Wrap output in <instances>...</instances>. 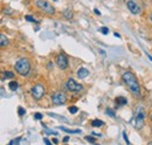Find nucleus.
<instances>
[{
	"instance_id": "nucleus-1",
	"label": "nucleus",
	"mask_w": 152,
	"mask_h": 145,
	"mask_svg": "<svg viewBox=\"0 0 152 145\" xmlns=\"http://www.w3.org/2000/svg\"><path fill=\"white\" fill-rule=\"evenodd\" d=\"M122 79H123L124 83L128 86V88L130 89L131 94H132L135 97H139V96H140V88H139L137 77H136V75L133 74V72H131V71L124 72Z\"/></svg>"
},
{
	"instance_id": "nucleus-2",
	"label": "nucleus",
	"mask_w": 152,
	"mask_h": 145,
	"mask_svg": "<svg viewBox=\"0 0 152 145\" xmlns=\"http://www.w3.org/2000/svg\"><path fill=\"white\" fill-rule=\"evenodd\" d=\"M15 71L20 76H27L31 71V63L27 59H20L15 63Z\"/></svg>"
},
{
	"instance_id": "nucleus-3",
	"label": "nucleus",
	"mask_w": 152,
	"mask_h": 145,
	"mask_svg": "<svg viewBox=\"0 0 152 145\" xmlns=\"http://www.w3.org/2000/svg\"><path fill=\"white\" fill-rule=\"evenodd\" d=\"M35 5L38 6V8H40L42 12H45V13H47V14L53 15V14L55 13V8L47 1V0H36Z\"/></svg>"
},
{
	"instance_id": "nucleus-4",
	"label": "nucleus",
	"mask_w": 152,
	"mask_h": 145,
	"mask_svg": "<svg viewBox=\"0 0 152 145\" xmlns=\"http://www.w3.org/2000/svg\"><path fill=\"white\" fill-rule=\"evenodd\" d=\"M31 93H32L33 98L36 100V101H39V100H41V98L45 96L46 89H45V87H43L42 84H35V86L31 89Z\"/></svg>"
},
{
	"instance_id": "nucleus-5",
	"label": "nucleus",
	"mask_w": 152,
	"mask_h": 145,
	"mask_svg": "<svg viewBox=\"0 0 152 145\" xmlns=\"http://www.w3.org/2000/svg\"><path fill=\"white\" fill-rule=\"evenodd\" d=\"M145 117H146V114L144 111V108L139 107L138 110H137V114H136V129L139 130V129H142L144 126Z\"/></svg>"
},
{
	"instance_id": "nucleus-6",
	"label": "nucleus",
	"mask_w": 152,
	"mask_h": 145,
	"mask_svg": "<svg viewBox=\"0 0 152 145\" xmlns=\"http://www.w3.org/2000/svg\"><path fill=\"white\" fill-rule=\"evenodd\" d=\"M50 98H52L53 104H56V105H61V104H64L67 102V95L64 93H61V91L54 93Z\"/></svg>"
},
{
	"instance_id": "nucleus-7",
	"label": "nucleus",
	"mask_w": 152,
	"mask_h": 145,
	"mask_svg": "<svg viewBox=\"0 0 152 145\" xmlns=\"http://www.w3.org/2000/svg\"><path fill=\"white\" fill-rule=\"evenodd\" d=\"M66 87H67V89H68L69 91H71V93H79V91H81V90L83 89V86H82V84L77 83V82H76L75 80H73V79H69V80L67 81Z\"/></svg>"
},
{
	"instance_id": "nucleus-8",
	"label": "nucleus",
	"mask_w": 152,
	"mask_h": 145,
	"mask_svg": "<svg viewBox=\"0 0 152 145\" xmlns=\"http://www.w3.org/2000/svg\"><path fill=\"white\" fill-rule=\"evenodd\" d=\"M68 63H69L68 59H67V56L64 54H59L56 56V64H57V67L60 69H62V70L67 69L68 68Z\"/></svg>"
},
{
	"instance_id": "nucleus-9",
	"label": "nucleus",
	"mask_w": 152,
	"mask_h": 145,
	"mask_svg": "<svg viewBox=\"0 0 152 145\" xmlns=\"http://www.w3.org/2000/svg\"><path fill=\"white\" fill-rule=\"evenodd\" d=\"M126 5H128V8L130 10V12H131L132 14H139V13L142 12L139 5H138L136 1H133V0H129V1L126 3Z\"/></svg>"
},
{
	"instance_id": "nucleus-10",
	"label": "nucleus",
	"mask_w": 152,
	"mask_h": 145,
	"mask_svg": "<svg viewBox=\"0 0 152 145\" xmlns=\"http://www.w3.org/2000/svg\"><path fill=\"white\" fill-rule=\"evenodd\" d=\"M89 75V70L87 69V68H80L79 70H77V77L79 79H84V77H87Z\"/></svg>"
},
{
	"instance_id": "nucleus-11",
	"label": "nucleus",
	"mask_w": 152,
	"mask_h": 145,
	"mask_svg": "<svg viewBox=\"0 0 152 145\" xmlns=\"http://www.w3.org/2000/svg\"><path fill=\"white\" fill-rule=\"evenodd\" d=\"M7 45H8L7 38H6L4 34H1V35H0V46H1V47H5V46H7Z\"/></svg>"
},
{
	"instance_id": "nucleus-12",
	"label": "nucleus",
	"mask_w": 152,
	"mask_h": 145,
	"mask_svg": "<svg viewBox=\"0 0 152 145\" xmlns=\"http://www.w3.org/2000/svg\"><path fill=\"white\" fill-rule=\"evenodd\" d=\"M102 125H104V122H103V121H100V119H94V121L91 122V126L100 128V126H102Z\"/></svg>"
},
{
	"instance_id": "nucleus-13",
	"label": "nucleus",
	"mask_w": 152,
	"mask_h": 145,
	"mask_svg": "<svg viewBox=\"0 0 152 145\" xmlns=\"http://www.w3.org/2000/svg\"><path fill=\"white\" fill-rule=\"evenodd\" d=\"M60 129H61L62 131L68 132V133H81L80 130H71V129H67V128H64V126H60Z\"/></svg>"
},
{
	"instance_id": "nucleus-14",
	"label": "nucleus",
	"mask_w": 152,
	"mask_h": 145,
	"mask_svg": "<svg viewBox=\"0 0 152 145\" xmlns=\"http://www.w3.org/2000/svg\"><path fill=\"white\" fill-rule=\"evenodd\" d=\"M116 103H117L118 105H124V104L128 103V101H126V98H124V97H117V98H116Z\"/></svg>"
},
{
	"instance_id": "nucleus-15",
	"label": "nucleus",
	"mask_w": 152,
	"mask_h": 145,
	"mask_svg": "<svg viewBox=\"0 0 152 145\" xmlns=\"http://www.w3.org/2000/svg\"><path fill=\"white\" fill-rule=\"evenodd\" d=\"M8 87H10V89L11 90H17L18 89V82L17 81H11L10 83H8Z\"/></svg>"
},
{
	"instance_id": "nucleus-16",
	"label": "nucleus",
	"mask_w": 152,
	"mask_h": 145,
	"mask_svg": "<svg viewBox=\"0 0 152 145\" xmlns=\"http://www.w3.org/2000/svg\"><path fill=\"white\" fill-rule=\"evenodd\" d=\"M63 17H64L66 19H71V18H73V12H71L70 10H66V11L63 12Z\"/></svg>"
},
{
	"instance_id": "nucleus-17",
	"label": "nucleus",
	"mask_w": 152,
	"mask_h": 145,
	"mask_svg": "<svg viewBox=\"0 0 152 145\" xmlns=\"http://www.w3.org/2000/svg\"><path fill=\"white\" fill-rule=\"evenodd\" d=\"M68 110H69L70 114H76V112L79 111V108H77V107H75V105H73V107H69Z\"/></svg>"
},
{
	"instance_id": "nucleus-18",
	"label": "nucleus",
	"mask_w": 152,
	"mask_h": 145,
	"mask_svg": "<svg viewBox=\"0 0 152 145\" xmlns=\"http://www.w3.org/2000/svg\"><path fill=\"white\" fill-rule=\"evenodd\" d=\"M105 114H107V115H109V116H111V117H114V118L116 117L115 111H114V110H111V109H107V110H105Z\"/></svg>"
},
{
	"instance_id": "nucleus-19",
	"label": "nucleus",
	"mask_w": 152,
	"mask_h": 145,
	"mask_svg": "<svg viewBox=\"0 0 152 145\" xmlns=\"http://www.w3.org/2000/svg\"><path fill=\"white\" fill-rule=\"evenodd\" d=\"M5 77L7 79H13L14 77V74H13V72L12 71H5Z\"/></svg>"
},
{
	"instance_id": "nucleus-20",
	"label": "nucleus",
	"mask_w": 152,
	"mask_h": 145,
	"mask_svg": "<svg viewBox=\"0 0 152 145\" xmlns=\"http://www.w3.org/2000/svg\"><path fill=\"white\" fill-rule=\"evenodd\" d=\"M100 32H101L102 34H104V35H107V34L109 33V29H108L107 27H101V28H100Z\"/></svg>"
},
{
	"instance_id": "nucleus-21",
	"label": "nucleus",
	"mask_w": 152,
	"mask_h": 145,
	"mask_svg": "<svg viewBox=\"0 0 152 145\" xmlns=\"http://www.w3.org/2000/svg\"><path fill=\"white\" fill-rule=\"evenodd\" d=\"M18 114H19V116H24V115L26 114V111H25V109H24V108L19 107V109H18Z\"/></svg>"
},
{
	"instance_id": "nucleus-22",
	"label": "nucleus",
	"mask_w": 152,
	"mask_h": 145,
	"mask_svg": "<svg viewBox=\"0 0 152 145\" xmlns=\"http://www.w3.org/2000/svg\"><path fill=\"white\" fill-rule=\"evenodd\" d=\"M42 117H43V116H42L40 112H36V114H34V118H35V119H38V121L42 119Z\"/></svg>"
},
{
	"instance_id": "nucleus-23",
	"label": "nucleus",
	"mask_w": 152,
	"mask_h": 145,
	"mask_svg": "<svg viewBox=\"0 0 152 145\" xmlns=\"http://www.w3.org/2000/svg\"><path fill=\"white\" fill-rule=\"evenodd\" d=\"M26 20H27V21H31V22H34V24L36 22L35 19H34L33 17H31V15H27V17H26Z\"/></svg>"
},
{
	"instance_id": "nucleus-24",
	"label": "nucleus",
	"mask_w": 152,
	"mask_h": 145,
	"mask_svg": "<svg viewBox=\"0 0 152 145\" xmlns=\"http://www.w3.org/2000/svg\"><path fill=\"white\" fill-rule=\"evenodd\" d=\"M86 140H88V142H90V143H95V142H96V140H95V138L89 137V136H87V137H86Z\"/></svg>"
},
{
	"instance_id": "nucleus-25",
	"label": "nucleus",
	"mask_w": 152,
	"mask_h": 145,
	"mask_svg": "<svg viewBox=\"0 0 152 145\" xmlns=\"http://www.w3.org/2000/svg\"><path fill=\"white\" fill-rule=\"evenodd\" d=\"M46 133H50V135H54V136H57V132L56 131H53V130H47Z\"/></svg>"
},
{
	"instance_id": "nucleus-26",
	"label": "nucleus",
	"mask_w": 152,
	"mask_h": 145,
	"mask_svg": "<svg viewBox=\"0 0 152 145\" xmlns=\"http://www.w3.org/2000/svg\"><path fill=\"white\" fill-rule=\"evenodd\" d=\"M20 139H21V138H18V139H14V140H12V142L10 143V145H13V144H18V143L20 142Z\"/></svg>"
},
{
	"instance_id": "nucleus-27",
	"label": "nucleus",
	"mask_w": 152,
	"mask_h": 145,
	"mask_svg": "<svg viewBox=\"0 0 152 145\" xmlns=\"http://www.w3.org/2000/svg\"><path fill=\"white\" fill-rule=\"evenodd\" d=\"M123 138H124L125 143H128V144H129V139H128V137H126V133H125V132H123Z\"/></svg>"
},
{
	"instance_id": "nucleus-28",
	"label": "nucleus",
	"mask_w": 152,
	"mask_h": 145,
	"mask_svg": "<svg viewBox=\"0 0 152 145\" xmlns=\"http://www.w3.org/2000/svg\"><path fill=\"white\" fill-rule=\"evenodd\" d=\"M94 12H95V13H96L97 15H101V12H100V11H98L97 8H95V10H94Z\"/></svg>"
},
{
	"instance_id": "nucleus-29",
	"label": "nucleus",
	"mask_w": 152,
	"mask_h": 145,
	"mask_svg": "<svg viewBox=\"0 0 152 145\" xmlns=\"http://www.w3.org/2000/svg\"><path fill=\"white\" fill-rule=\"evenodd\" d=\"M43 142H45L46 144H52V143H50V142H49V140H48L47 138H43Z\"/></svg>"
},
{
	"instance_id": "nucleus-30",
	"label": "nucleus",
	"mask_w": 152,
	"mask_h": 145,
	"mask_svg": "<svg viewBox=\"0 0 152 145\" xmlns=\"http://www.w3.org/2000/svg\"><path fill=\"white\" fill-rule=\"evenodd\" d=\"M93 135H94V136H96V137H101V136H102L101 133H96V132H93Z\"/></svg>"
},
{
	"instance_id": "nucleus-31",
	"label": "nucleus",
	"mask_w": 152,
	"mask_h": 145,
	"mask_svg": "<svg viewBox=\"0 0 152 145\" xmlns=\"http://www.w3.org/2000/svg\"><path fill=\"white\" fill-rule=\"evenodd\" d=\"M68 140H69V137H68V136H67V137H64V139H63V142L66 143V142H68Z\"/></svg>"
},
{
	"instance_id": "nucleus-32",
	"label": "nucleus",
	"mask_w": 152,
	"mask_h": 145,
	"mask_svg": "<svg viewBox=\"0 0 152 145\" xmlns=\"http://www.w3.org/2000/svg\"><path fill=\"white\" fill-rule=\"evenodd\" d=\"M53 143H54V144H57V143H59V140H57L56 138H54V139H53Z\"/></svg>"
},
{
	"instance_id": "nucleus-33",
	"label": "nucleus",
	"mask_w": 152,
	"mask_h": 145,
	"mask_svg": "<svg viewBox=\"0 0 152 145\" xmlns=\"http://www.w3.org/2000/svg\"><path fill=\"white\" fill-rule=\"evenodd\" d=\"M115 36H116V38H121V35H119L118 33H115Z\"/></svg>"
},
{
	"instance_id": "nucleus-34",
	"label": "nucleus",
	"mask_w": 152,
	"mask_h": 145,
	"mask_svg": "<svg viewBox=\"0 0 152 145\" xmlns=\"http://www.w3.org/2000/svg\"><path fill=\"white\" fill-rule=\"evenodd\" d=\"M150 21H151V22H152V13H151V14H150Z\"/></svg>"
},
{
	"instance_id": "nucleus-35",
	"label": "nucleus",
	"mask_w": 152,
	"mask_h": 145,
	"mask_svg": "<svg viewBox=\"0 0 152 145\" xmlns=\"http://www.w3.org/2000/svg\"><path fill=\"white\" fill-rule=\"evenodd\" d=\"M54 1H57V0H54Z\"/></svg>"
},
{
	"instance_id": "nucleus-36",
	"label": "nucleus",
	"mask_w": 152,
	"mask_h": 145,
	"mask_svg": "<svg viewBox=\"0 0 152 145\" xmlns=\"http://www.w3.org/2000/svg\"><path fill=\"white\" fill-rule=\"evenodd\" d=\"M151 119H152V116H151Z\"/></svg>"
}]
</instances>
